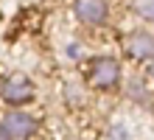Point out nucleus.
<instances>
[{
    "mask_svg": "<svg viewBox=\"0 0 154 140\" xmlns=\"http://www.w3.org/2000/svg\"><path fill=\"white\" fill-rule=\"evenodd\" d=\"M84 84L95 92H115L123 87V64L112 53H95L84 59Z\"/></svg>",
    "mask_w": 154,
    "mask_h": 140,
    "instance_id": "f257e3e1",
    "label": "nucleus"
},
{
    "mask_svg": "<svg viewBox=\"0 0 154 140\" xmlns=\"http://www.w3.org/2000/svg\"><path fill=\"white\" fill-rule=\"evenodd\" d=\"M121 53L132 64H149L154 59V31H149V28H129L121 36Z\"/></svg>",
    "mask_w": 154,
    "mask_h": 140,
    "instance_id": "f03ea898",
    "label": "nucleus"
},
{
    "mask_svg": "<svg viewBox=\"0 0 154 140\" xmlns=\"http://www.w3.org/2000/svg\"><path fill=\"white\" fill-rule=\"evenodd\" d=\"M39 132V118L25 109H8L0 118V140H28Z\"/></svg>",
    "mask_w": 154,
    "mask_h": 140,
    "instance_id": "7ed1b4c3",
    "label": "nucleus"
},
{
    "mask_svg": "<svg viewBox=\"0 0 154 140\" xmlns=\"http://www.w3.org/2000/svg\"><path fill=\"white\" fill-rule=\"evenodd\" d=\"M34 98H37V87H34V81L28 76H23V73H11V76L0 84V101H3L6 107H11V109H23L25 104H31Z\"/></svg>",
    "mask_w": 154,
    "mask_h": 140,
    "instance_id": "20e7f679",
    "label": "nucleus"
},
{
    "mask_svg": "<svg viewBox=\"0 0 154 140\" xmlns=\"http://www.w3.org/2000/svg\"><path fill=\"white\" fill-rule=\"evenodd\" d=\"M70 8H73V17L84 28H104L112 14L109 0H73Z\"/></svg>",
    "mask_w": 154,
    "mask_h": 140,
    "instance_id": "39448f33",
    "label": "nucleus"
},
{
    "mask_svg": "<svg viewBox=\"0 0 154 140\" xmlns=\"http://www.w3.org/2000/svg\"><path fill=\"white\" fill-rule=\"evenodd\" d=\"M123 95L129 101H134V104H146V101L151 98L149 79L146 76H129V79H123Z\"/></svg>",
    "mask_w": 154,
    "mask_h": 140,
    "instance_id": "423d86ee",
    "label": "nucleus"
},
{
    "mask_svg": "<svg viewBox=\"0 0 154 140\" xmlns=\"http://www.w3.org/2000/svg\"><path fill=\"white\" fill-rule=\"evenodd\" d=\"M132 14L143 20L146 25H154V0H129Z\"/></svg>",
    "mask_w": 154,
    "mask_h": 140,
    "instance_id": "0eeeda50",
    "label": "nucleus"
},
{
    "mask_svg": "<svg viewBox=\"0 0 154 140\" xmlns=\"http://www.w3.org/2000/svg\"><path fill=\"white\" fill-rule=\"evenodd\" d=\"M106 140H132V132L123 120H112L106 126Z\"/></svg>",
    "mask_w": 154,
    "mask_h": 140,
    "instance_id": "6e6552de",
    "label": "nucleus"
},
{
    "mask_svg": "<svg viewBox=\"0 0 154 140\" xmlns=\"http://www.w3.org/2000/svg\"><path fill=\"white\" fill-rule=\"evenodd\" d=\"M65 56H67L70 62H79V59H81V45H79V42H70L67 48H65Z\"/></svg>",
    "mask_w": 154,
    "mask_h": 140,
    "instance_id": "1a4fd4ad",
    "label": "nucleus"
},
{
    "mask_svg": "<svg viewBox=\"0 0 154 140\" xmlns=\"http://www.w3.org/2000/svg\"><path fill=\"white\" fill-rule=\"evenodd\" d=\"M65 98H67V104H81L79 90H73V87H65Z\"/></svg>",
    "mask_w": 154,
    "mask_h": 140,
    "instance_id": "9d476101",
    "label": "nucleus"
},
{
    "mask_svg": "<svg viewBox=\"0 0 154 140\" xmlns=\"http://www.w3.org/2000/svg\"><path fill=\"white\" fill-rule=\"evenodd\" d=\"M143 76H146L149 81H154V59H151L149 64H143Z\"/></svg>",
    "mask_w": 154,
    "mask_h": 140,
    "instance_id": "9b49d317",
    "label": "nucleus"
}]
</instances>
